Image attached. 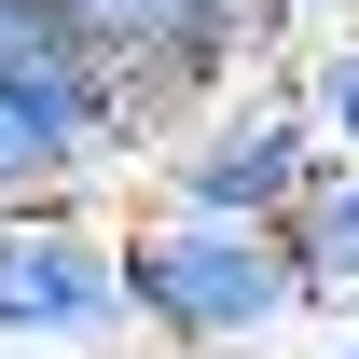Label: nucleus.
Returning <instances> with one entry per match:
<instances>
[{
  "label": "nucleus",
  "mask_w": 359,
  "mask_h": 359,
  "mask_svg": "<svg viewBox=\"0 0 359 359\" xmlns=\"http://www.w3.org/2000/svg\"><path fill=\"white\" fill-rule=\"evenodd\" d=\"M97 180H111V138L83 111L0 83V208H55V194H97Z\"/></svg>",
  "instance_id": "nucleus-4"
},
{
  "label": "nucleus",
  "mask_w": 359,
  "mask_h": 359,
  "mask_svg": "<svg viewBox=\"0 0 359 359\" xmlns=\"http://www.w3.org/2000/svg\"><path fill=\"white\" fill-rule=\"evenodd\" d=\"M111 263H125V332H152V346H194V359H235L249 332L304 318V290H290V249H276L263 222L138 208V222H111Z\"/></svg>",
  "instance_id": "nucleus-1"
},
{
  "label": "nucleus",
  "mask_w": 359,
  "mask_h": 359,
  "mask_svg": "<svg viewBox=\"0 0 359 359\" xmlns=\"http://www.w3.org/2000/svg\"><path fill=\"white\" fill-rule=\"evenodd\" d=\"M318 166H332V152L304 138L290 83H222L194 125L166 138V152H152V180H166L152 208H208V222H263V235H276L290 208H304Z\"/></svg>",
  "instance_id": "nucleus-2"
},
{
  "label": "nucleus",
  "mask_w": 359,
  "mask_h": 359,
  "mask_svg": "<svg viewBox=\"0 0 359 359\" xmlns=\"http://www.w3.org/2000/svg\"><path fill=\"white\" fill-rule=\"evenodd\" d=\"M276 249H290V290L304 304H359V166H318L304 208L276 222Z\"/></svg>",
  "instance_id": "nucleus-5"
},
{
  "label": "nucleus",
  "mask_w": 359,
  "mask_h": 359,
  "mask_svg": "<svg viewBox=\"0 0 359 359\" xmlns=\"http://www.w3.org/2000/svg\"><path fill=\"white\" fill-rule=\"evenodd\" d=\"M290 14H304V28H359V0H290Z\"/></svg>",
  "instance_id": "nucleus-7"
},
{
  "label": "nucleus",
  "mask_w": 359,
  "mask_h": 359,
  "mask_svg": "<svg viewBox=\"0 0 359 359\" xmlns=\"http://www.w3.org/2000/svg\"><path fill=\"white\" fill-rule=\"evenodd\" d=\"M125 332V263L83 194L0 208V346H111Z\"/></svg>",
  "instance_id": "nucleus-3"
},
{
  "label": "nucleus",
  "mask_w": 359,
  "mask_h": 359,
  "mask_svg": "<svg viewBox=\"0 0 359 359\" xmlns=\"http://www.w3.org/2000/svg\"><path fill=\"white\" fill-rule=\"evenodd\" d=\"M346 359H359V346H346Z\"/></svg>",
  "instance_id": "nucleus-8"
},
{
  "label": "nucleus",
  "mask_w": 359,
  "mask_h": 359,
  "mask_svg": "<svg viewBox=\"0 0 359 359\" xmlns=\"http://www.w3.org/2000/svg\"><path fill=\"white\" fill-rule=\"evenodd\" d=\"M276 83H290V111H304L318 152H332V166H359V28H304V55H290Z\"/></svg>",
  "instance_id": "nucleus-6"
}]
</instances>
